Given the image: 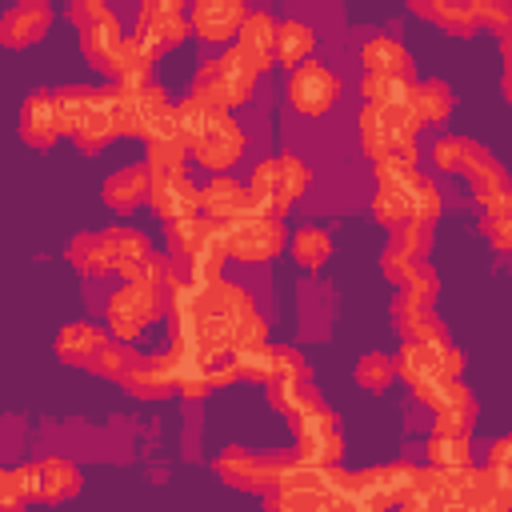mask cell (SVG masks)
Here are the masks:
<instances>
[{
	"instance_id": "cell-29",
	"label": "cell",
	"mask_w": 512,
	"mask_h": 512,
	"mask_svg": "<svg viewBox=\"0 0 512 512\" xmlns=\"http://www.w3.org/2000/svg\"><path fill=\"white\" fill-rule=\"evenodd\" d=\"M392 316H396V328L404 332V340H428V344H444V324L432 316L428 304H412L404 296L392 300Z\"/></svg>"
},
{
	"instance_id": "cell-16",
	"label": "cell",
	"mask_w": 512,
	"mask_h": 512,
	"mask_svg": "<svg viewBox=\"0 0 512 512\" xmlns=\"http://www.w3.org/2000/svg\"><path fill=\"white\" fill-rule=\"evenodd\" d=\"M120 384L136 400H164V396H172L176 392V364H172L168 348L164 352H140L136 364L120 376Z\"/></svg>"
},
{
	"instance_id": "cell-24",
	"label": "cell",
	"mask_w": 512,
	"mask_h": 512,
	"mask_svg": "<svg viewBox=\"0 0 512 512\" xmlns=\"http://www.w3.org/2000/svg\"><path fill=\"white\" fill-rule=\"evenodd\" d=\"M200 208H204L208 220L228 224V220L252 212V200H248V188H244L240 180H232V176H212V180L200 188Z\"/></svg>"
},
{
	"instance_id": "cell-19",
	"label": "cell",
	"mask_w": 512,
	"mask_h": 512,
	"mask_svg": "<svg viewBox=\"0 0 512 512\" xmlns=\"http://www.w3.org/2000/svg\"><path fill=\"white\" fill-rule=\"evenodd\" d=\"M108 344H112L108 332L88 324V320H72V324H64L56 332V356L64 364H76V368H88V372H96V364L108 352Z\"/></svg>"
},
{
	"instance_id": "cell-39",
	"label": "cell",
	"mask_w": 512,
	"mask_h": 512,
	"mask_svg": "<svg viewBox=\"0 0 512 512\" xmlns=\"http://www.w3.org/2000/svg\"><path fill=\"white\" fill-rule=\"evenodd\" d=\"M40 472H44V500L60 504V500H72L80 492V468L64 456H48L40 460Z\"/></svg>"
},
{
	"instance_id": "cell-30",
	"label": "cell",
	"mask_w": 512,
	"mask_h": 512,
	"mask_svg": "<svg viewBox=\"0 0 512 512\" xmlns=\"http://www.w3.org/2000/svg\"><path fill=\"white\" fill-rule=\"evenodd\" d=\"M432 164L440 168V172H472L484 156H492V152H484L480 144H472V140H464V136H436L432 140Z\"/></svg>"
},
{
	"instance_id": "cell-42",
	"label": "cell",
	"mask_w": 512,
	"mask_h": 512,
	"mask_svg": "<svg viewBox=\"0 0 512 512\" xmlns=\"http://www.w3.org/2000/svg\"><path fill=\"white\" fill-rule=\"evenodd\" d=\"M360 96L364 104H376V108H400L412 100V80H400V76H364L360 80Z\"/></svg>"
},
{
	"instance_id": "cell-40",
	"label": "cell",
	"mask_w": 512,
	"mask_h": 512,
	"mask_svg": "<svg viewBox=\"0 0 512 512\" xmlns=\"http://www.w3.org/2000/svg\"><path fill=\"white\" fill-rule=\"evenodd\" d=\"M436 216H440V188H436L432 176H424V172L416 168L412 180H408V220H416V224H436Z\"/></svg>"
},
{
	"instance_id": "cell-23",
	"label": "cell",
	"mask_w": 512,
	"mask_h": 512,
	"mask_svg": "<svg viewBox=\"0 0 512 512\" xmlns=\"http://www.w3.org/2000/svg\"><path fill=\"white\" fill-rule=\"evenodd\" d=\"M276 20H272V12H264V8H256V12H248L244 16V24H240V36H236V48L248 56V64L256 68V72H264V68H272L276 64Z\"/></svg>"
},
{
	"instance_id": "cell-36",
	"label": "cell",
	"mask_w": 512,
	"mask_h": 512,
	"mask_svg": "<svg viewBox=\"0 0 512 512\" xmlns=\"http://www.w3.org/2000/svg\"><path fill=\"white\" fill-rule=\"evenodd\" d=\"M0 500L4 504H28V500H44V472L40 464H16L0 472ZM0 504V508H4Z\"/></svg>"
},
{
	"instance_id": "cell-12",
	"label": "cell",
	"mask_w": 512,
	"mask_h": 512,
	"mask_svg": "<svg viewBox=\"0 0 512 512\" xmlns=\"http://www.w3.org/2000/svg\"><path fill=\"white\" fill-rule=\"evenodd\" d=\"M412 480H416V468L404 464V460L364 468V472H356V500H368V504H376L384 512H396L408 500Z\"/></svg>"
},
{
	"instance_id": "cell-8",
	"label": "cell",
	"mask_w": 512,
	"mask_h": 512,
	"mask_svg": "<svg viewBox=\"0 0 512 512\" xmlns=\"http://www.w3.org/2000/svg\"><path fill=\"white\" fill-rule=\"evenodd\" d=\"M120 88V84H116ZM176 112V104L168 100V92L160 84H144L136 92L120 88V104H116V116H120V136H140L148 140L160 124H168Z\"/></svg>"
},
{
	"instance_id": "cell-14",
	"label": "cell",
	"mask_w": 512,
	"mask_h": 512,
	"mask_svg": "<svg viewBox=\"0 0 512 512\" xmlns=\"http://www.w3.org/2000/svg\"><path fill=\"white\" fill-rule=\"evenodd\" d=\"M148 176H152L148 208H152L160 220L176 224V220H192V216L204 212V208H200V188L188 184L184 172H148Z\"/></svg>"
},
{
	"instance_id": "cell-25",
	"label": "cell",
	"mask_w": 512,
	"mask_h": 512,
	"mask_svg": "<svg viewBox=\"0 0 512 512\" xmlns=\"http://www.w3.org/2000/svg\"><path fill=\"white\" fill-rule=\"evenodd\" d=\"M436 420H432V432H448V436H468L472 432V424H476V400H472V392L460 384V380H452L448 388H444V396L436 400Z\"/></svg>"
},
{
	"instance_id": "cell-27",
	"label": "cell",
	"mask_w": 512,
	"mask_h": 512,
	"mask_svg": "<svg viewBox=\"0 0 512 512\" xmlns=\"http://www.w3.org/2000/svg\"><path fill=\"white\" fill-rule=\"evenodd\" d=\"M148 188H152L148 168H140V164L116 168V172L104 180V204H108L112 212H132L140 200H148Z\"/></svg>"
},
{
	"instance_id": "cell-38",
	"label": "cell",
	"mask_w": 512,
	"mask_h": 512,
	"mask_svg": "<svg viewBox=\"0 0 512 512\" xmlns=\"http://www.w3.org/2000/svg\"><path fill=\"white\" fill-rule=\"evenodd\" d=\"M408 108L420 116V124H436L452 112V88L444 80H420V84H412Z\"/></svg>"
},
{
	"instance_id": "cell-45",
	"label": "cell",
	"mask_w": 512,
	"mask_h": 512,
	"mask_svg": "<svg viewBox=\"0 0 512 512\" xmlns=\"http://www.w3.org/2000/svg\"><path fill=\"white\" fill-rule=\"evenodd\" d=\"M232 364H236L240 376L268 384V380L276 376V344H252V348H240V352L232 356Z\"/></svg>"
},
{
	"instance_id": "cell-50",
	"label": "cell",
	"mask_w": 512,
	"mask_h": 512,
	"mask_svg": "<svg viewBox=\"0 0 512 512\" xmlns=\"http://www.w3.org/2000/svg\"><path fill=\"white\" fill-rule=\"evenodd\" d=\"M428 260H416V256H408V252H400L396 244H388L384 252H380V268H384V276L396 284V288H404L420 268H424Z\"/></svg>"
},
{
	"instance_id": "cell-10",
	"label": "cell",
	"mask_w": 512,
	"mask_h": 512,
	"mask_svg": "<svg viewBox=\"0 0 512 512\" xmlns=\"http://www.w3.org/2000/svg\"><path fill=\"white\" fill-rule=\"evenodd\" d=\"M336 100H340V80L328 64L308 60L288 76V104L300 116H324Z\"/></svg>"
},
{
	"instance_id": "cell-2",
	"label": "cell",
	"mask_w": 512,
	"mask_h": 512,
	"mask_svg": "<svg viewBox=\"0 0 512 512\" xmlns=\"http://www.w3.org/2000/svg\"><path fill=\"white\" fill-rule=\"evenodd\" d=\"M256 68L248 64V56L232 44V48H224L220 56H208L200 68H196V76H192V96H200V100H208V104H216V108H236V104H244L248 96H252V84H256Z\"/></svg>"
},
{
	"instance_id": "cell-52",
	"label": "cell",
	"mask_w": 512,
	"mask_h": 512,
	"mask_svg": "<svg viewBox=\"0 0 512 512\" xmlns=\"http://www.w3.org/2000/svg\"><path fill=\"white\" fill-rule=\"evenodd\" d=\"M272 380H308V360L296 348H276V376Z\"/></svg>"
},
{
	"instance_id": "cell-20",
	"label": "cell",
	"mask_w": 512,
	"mask_h": 512,
	"mask_svg": "<svg viewBox=\"0 0 512 512\" xmlns=\"http://www.w3.org/2000/svg\"><path fill=\"white\" fill-rule=\"evenodd\" d=\"M100 244H104V268L108 272H120L124 280L136 276V268L152 256V244L140 228H124V224H112L100 232Z\"/></svg>"
},
{
	"instance_id": "cell-6",
	"label": "cell",
	"mask_w": 512,
	"mask_h": 512,
	"mask_svg": "<svg viewBox=\"0 0 512 512\" xmlns=\"http://www.w3.org/2000/svg\"><path fill=\"white\" fill-rule=\"evenodd\" d=\"M292 432H296V456H292V460L320 464V468L340 464V456H344V436H340L336 412H332L328 404H316V408H308L304 416H296V420H292Z\"/></svg>"
},
{
	"instance_id": "cell-15",
	"label": "cell",
	"mask_w": 512,
	"mask_h": 512,
	"mask_svg": "<svg viewBox=\"0 0 512 512\" xmlns=\"http://www.w3.org/2000/svg\"><path fill=\"white\" fill-rule=\"evenodd\" d=\"M240 156H244V132L228 112L192 144V160L212 176H224V168H232Z\"/></svg>"
},
{
	"instance_id": "cell-13",
	"label": "cell",
	"mask_w": 512,
	"mask_h": 512,
	"mask_svg": "<svg viewBox=\"0 0 512 512\" xmlns=\"http://www.w3.org/2000/svg\"><path fill=\"white\" fill-rule=\"evenodd\" d=\"M80 52H84V60H88L96 72L120 80V72H124V56H128V36H124L116 12H108L104 20L80 28Z\"/></svg>"
},
{
	"instance_id": "cell-60",
	"label": "cell",
	"mask_w": 512,
	"mask_h": 512,
	"mask_svg": "<svg viewBox=\"0 0 512 512\" xmlns=\"http://www.w3.org/2000/svg\"><path fill=\"white\" fill-rule=\"evenodd\" d=\"M500 56H504V84H512V40L500 44Z\"/></svg>"
},
{
	"instance_id": "cell-26",
	"label": "cell",
	"mask_w": 512,
	"mask_h": 512,
	"mask_svg": "<svg viewBox=\"0 0 512 512\" xmlns=\"http://www.w3.org/2000/svg\"><path fill=\"white\" fill-rule=\"evenodd\" d=\"M360 64H364V76H400V80H408V72H412V56L396 36H372L360 48Z\"/></svg>"
},
{
	"instance_id": "cell-61",
	"label": "cell",
	"mask_w": 512,
	"mask_h": 512,
	"mask_svg": "<svg viewBox=\"0 0 512 512\" xmlns=\"http://www.w3.org/2000/svg\"><path fill=\"white\" fill-rule=\"evenodd\" d=\"M504 96H508V100H512V84H504Z\"/></svg>"
},
{
	"instance_id": "cell-1",
	"label": "cell",
	"mask_w": 512,
	"mask_h": 512,
	"mask_svg": "<svg viewBox=\"0 0 512 512\" xmlns=\"http://www.w3.org/2000/svg\"><path fill=\"white\" fill-rule=\"evenodd\" d=\"M168 252L176 264H184V276L212 284L220 280V264L228 260V244H224V224L208 220V216H192V220H176L168 224Z\"/></svg>"
},
{
	"instance_id": "cell-44",
	"label": "cell",
	"mask_w": 512,
	"mask_h": 512,
	"mask_svg": "<svg viewBox=\"0 0 512 512\" xmlns=\"http://www.w3.org/2000/svg\"><path fill=\"white\" fill-rule=\"evenodd\" d=\"M68 264H72L76 272H84V276H108L100 232H80V236H72V244H68Z\"/></svg>"
},
{
	"instance_id": "cell-22",
	"label": "cell",
	"mask_w": 512,
	"mask_h": 512,
	"mask_svg": "<svg viewBox=\"0 0 512 512\" xmlns=\"http://www.w3.org/2000/svg\"><path fill=\"white\" fill-rule=\"evenodd\" d=\"M116 104H120V88H116V84H100V100H96V108L88 112V120H84L80 132L72 136V140L80 144V152H100V148H108V140L120 136Z\"/></svg>"
},
{
	"instance_id": "cell-9",
	"label": "cell",
	"mask_w": 512,
	"mask_h": 512,
	"mask_svg": "<svg viewBox=\"0 0 512 512\" xmlns=\"http://www.w3.org/2000/svg\"><path fill=\"white\" fill-rule=\"evenodd\" d=\"M188 32H192V24H188L180 0H144L136 12V28H132V36H140L156 56L176 48Z\"/></svg>"
},
{
	"instance_id": "cell-59",
	"label": "cell",
	"mask_w": 512,
	"mask_h": 512,
	"mask_svg": "<svg viewBox=\"0 0 512 512\" xmlns=\"http://www.w3.org/2000/svg\"><path fill=\"white\" fill-rule=\"evenodd\" d=\"M396 512H440V508H432V504H424V500H412V496H408Z\"/></svg>"
},
{
	"instance_id": "cell-43",
	"label": "cell",
	"mask_w": 512,
	"mask_h": 512,
	"mask_svg": "<svg viewBox=\"0 0 512 512\" xmlns=\"http://www.w3.org/2000/svg\"><path fill=\"white\" fill-rule=\"evenodd\" d=\"M292 256L300 268H324L332 256V236L324 228H300L292 236Z\"/></svg>"
},
{
	"instance_id": "cell-53",
	"label": "cell",
	"mask_w": 512,
	"mask_h": 512,
	"mask_svg": "<svg viewBox=\"0 0 512 512\" xmlns=\"http://www.w3.org/2000/svg\"><path fill=\"white\" fill-rule=\"evenodd\" d=\"M112 8L108 4H100V0H76L72 8H68V20L76 24V28H88V24H96V20H104Z\"/></svg>"
},
{
	"instance_id": "cell-34",
	"label": "cell",
	"mask_w": 512,
	"mask_h": 512,
	"mask_svg": "<svg viewBox=\"0 0 512 512\" xmlns=\"http://www.w3.org/2000/svg\"><path fill=\"white\" fill-rule=\"evenodd\" d=\"M220 116H224V108H216V104H208V100H200V96H192V92L176 104V132H180V140L188 144V152H192V144H196Z\"/></svg>"
},
{
	"instance_id": "cell-37",
	"label": "cell",
	"mask_w": 512,
	"mask_h": 512,
	"mask_svg": "<svg viewBox=\"0 0 512 512\" xmlns=\"http://www.w3.org/2000/svg\"><path fill=\"white\" fill-rule=\"evenodd\" d=\"M424 456L432 468H444V472H464L472 468V448H468V436H448V432H432L428 444H424Z\"/></svg>"
},
{
	"instance_id": "cell-51",
	"label": "cell",
	"mask_w": 512,
	"mask_h": 512,
	"mask_svg": "<svg viewBox=\"0 0 512 512\" xmlns=\"http://www.w3.org/2000/svg\"><path fill=\"white\" fill-rule=\"evenodd\" d=\"M476 24H484L488 32H496L500 40L512 32V4H496V0H472Z\"/></svg>"
},
{
	"instance_id": "cell-56",
	"label": "cell",
	"mask_w": 512,
	"mask_h": 512,
	"mask_svg": "<svg viewBox=\"0 0 512 512\" xmlns=\"http://www.w3.org/2000/svg\"><path fill=\"white\" fill-rule=\"evenodd\" d=\"M236 376H240V372H236L232 360H216V364L208 368V384H212V388H228Z\"/></svg>"
},
{
	"instance_id": "cell-41",
	"label": "cell",
	"mask_w": 512,
	"mask_h": 512,
	"mask_svg": "<svg viewBox=\"0 0 512 512\" xmlns=\"http://www.w3.org/2000/svg\"><path fill=\"white\" fill-rule=\"evenodd\" d=\"M412 12L424 16V20H432V24H440V28H448V32H456V36H468V32L476 28L472 4H444V0H436V4H416V0H412Z\"/></svg>"
},
{
	"instance_id": "cell-4",
	"label": "cell",
	"mask_w": 512,
	"mask_h": 512,
	"mask_svg": "<svg viewBox=\"0 0 512 512\" xmlns=\"http://www.w3.org/2000/svg\"><path fill=\"white\" fill-rule=\"evenodd\" d=\"M288 232H284V220L272 216V212H244L236 220L224 224V244H228V256L240 260V264H264L272 256H280Z\"/></svg>"
},
{
	"instance_id": "cell-33",
	"label": "cell",
	"mask_w": 512,
	"mask_h": 512,
	"mask_svg": "<svg viewBox=\"0 0 512 512\" xmlns=\"http://www.w3.org/2000/svg\"><path fill=\"white\" fill-rule=\"evenodd\" d=\"M100 100V84H68L56 92V108H60V128L64 136H76L80 124L88 120V112Z\"/></svg>"
},
{
	"instance_id": "cell-31",
	"label": "cell",
	"mask_w": 512,
	"mask_h": 512,
	"mask_svg": "<svg viewBox=\"0 0 512 512\" xmlns=\"http://www.w3.org/2000/svg\"><path fill=\"white\" fill-rule=\"evenodd\" d=\"M460 496H464L468 512H512V508H508V500L500 496L496 476H492V468H488V464H484V468H464Z\"/></svg>"
},
{
	"instance_id": "cell-58",
	"label": "cell",
	"mask_w": 512,
	"mask_h": 512,
	"mask_svg": "<svg viewBox=\"0 0 512 512\" xmlns=\"http://www.w3.org/2000/svg\"><path fill=\"white\" fill-rule=\"evenodd\" d=\"M492 476H496L500 496H504V500H508V508H512V468H492Z\"/></svg>"
},
{
	"instance_id": "cell-54",
	"label": "cell",
	"mask_w": 512,
	"mask_h": 512,
	"mask_svg": "<svg viewBox=\"0 0 512 512\" xmlns=\"http://www.w3.org/2000/svg\"><path fill=\"white\" fill-rule=\"evenodd\" d=\"M264 512H316L308 500H300V496H292V492H280V488H272V496L264 500Z\"/></svg>"
},
{
	"instance_id": "cell-57",
	"label": "cell",
	"mask_w": 512,
	"mask_h": 512,
	"mask_svg": "<svg viewBox=\"0 0 512 512\" xmlns=\"http://www.w3.org/2000/svg\"><path fill=\"white\" fill-rule=\"evenodd\" d=\"M444 368H448L452 380H460V372H464V356H460L456 344H444Z\"/></svg>"
},
{
	"instance_id": "cell-49",
	"label": "cell",
	"mask_w": 512,
	"mask_h": 512,
	"mask_svg": "<svg viewBox=\"0 0 512 512\" xmlns=\"http://www.w3.org/2000/svg\"><path fill=\"white\" fill-rule=\"evenodd\" d=\"M432 224H416V220H408V224H400L396 232H392V240L388 244H396L400 252H408V256H416V260H424L428 252H432Z\"/></svg>"
},
{
	"instance_id": "cell-47",
	"label": "cell",
	"mask_w": 512,
	"mask_h": 512,
	"mask_svg": "<svg viewBox=\"0 0 512 512\" xmlns=\"http://www.w3.org/2000/svg\"><path fill=\"white\" fill-rule=\"evenodd\" d=\"M248 200H252L256 212L280 216V212H276V160H260V164L252 168V176H248Z\"/></svg>"
},
{
	"instance_id": "cell-48",
	"label": "cell",
	"mask_w": 512,
	"mask_h": 512,
	"mask_svg": "<svg viewBox=\"0 0 512 512\" xmlns=\"http://www.w3.org/2000/svg\"><path fill=\"white\" fill-rule=\"evenodd\" d=\"M396 376V360H388L384 352H364L356 360V384L368 388V392H384Z\"/></svg>"
},
{
	"instance_id": "cell-21",
	"label": "cell",
	"mask_w": 512,
	"mask_h": 512,
	"mask_svg": "<svg viewBox=\"0 0 512 512\" xmlns=\"http://www.w3.org/2000/svg\"><path fill=\"white\" fill-rule=\"evenodd\" d=\"M48 24H52V8L44 0H20L0 16V44L28 48L48 32Z\"/></svg>"
},
{
	"instance_id": "cell-7",
	"label": "cell",
	"mask_w": 512,
	"mask_h": 512,
	"mask_svg": "<svg viewBox=\"0 0 512 512\" xmlns=\"http://www.w3.org/2000/svg\"><path fill=\"white\" fill-rule=\"evenodd\" d=\"M420 128H424V124H420V116H416L408 104H400V108L364 104V108H360V148H364L372 160H380V156H384L388 148H396V144L416 140Z\"/></svg>"
},
{
	"instance_id": "cell-18",
	"label": "cell",
	"mask_w": 512,
	"mask_h": 512,
	"mask_svg": "<svg viewBox=\"0 0 512 512\" xmlns=\"http://www.w3.org/2000/svg\"><path fill=\"white\" fill-rule=\"evenodd\" d=\"M244 16H248V8H244L240 0H200V4H192L188 24H192V32H196L200 40L224 44V40L240 36Z\"/></svg>"
},
{
	"instance_id": "cell-3",
	"label": "cell",
	"mask_w": 512,
	"mask_h": 512,
	"mask_svg": "<svg viewBox=\"0 0 512 512\" xmlns=\"http://www.w3.org/2000/svg\"><path fill=\"white\" fill-rule=\"evenodd\" d=\"M164 308H168V288L148 284V280H124V284L108 296V308H104L108 336H112L116 344H132Z\"/></svg>"
},
{
	"instance_id": "cell-11",
	"label": "cell",
	"mask_w": 512,
	"mask_h": 512,
	"mask_svg": "<svg viewBox=\"0 0 512 512\" xmlns=\"http://www.w3.org/2000/svg\"><path fill=\"white\" fill-rule=\"evenodd\" d=\"M216 476L232 488H244V492H264V488H276L280 484V472L288 468V456H252L244 448H232L224 456H216Z\"/></svg>"
},
{
	"instance_id": "cell-17",
	"label": "cell",
	"mask_w": 512,
	"mask_h": 512,
	"mask_svg": "<svg viewBox=\"0 0 512 512\" xmlns=\"http://www.w3.org/2000/svg\"><path fill=\"white\" fill-rule=\"evenodd\" d=\"M16 128H20V140L28 148H52L64 128H60V108H56V92H32L24 104H20V116H16Z\"/></svg>"
},
{
	"instance_id": "cell-46",
	"label": "cell",
	"mask_w": 512,
	"mask_h": 512,
	"mask_svg": "<svg viewBox=\"0 0 512 512\" xmlns=\"http://www.w3.org/2000/svg\"><path fill=\"white\" fill-rule=\"evenodd\" d=\"M468 188H472V196H476L480 204H488V200H496L500 192H508V176H504V168H500L492 156H484V160L468 172Z\"/></svg>"
},
{
	"instance_id": "cell-28",
	"label": "cell",
	"mask_w": 512,
	"mask_h": 512,
	"mask_svg": "<svg viewBox=\"0 0 512 512\" xmlns=\"http://www.w3.org/2000/svg\"><path fill=\"white\" fill-rule=\"evenodd\" d=\"M312 48H316L312 24H304V20H296V16L280 20V28H276V64H284V68L296 72L300 64H308Z\"/></svg>"
},
{
	"instance_id": "cell-55",
	"label": "cell",
	"mask_w": 512,
	"mask_h": 512,
	"mask_svg": "<svg viewBox=\"0 0 512 512\" xmlns=\"http://www.w3.org/2000/svg\"><path fill=\"white\" fill-rule=\"evenodd\" d=\"M488 468H512V436H496L488 444Z\"/></svg>"
},
{
	"instance_id": "cell-35",
	"label": "cell",
	"mask_w": 512,
	"mask_h": 512,
	"mask_svg": "<svg viewBox=\"0 0 512 512\" xmlns=\"http://www.w3.org/2000/svg\"><path fill=\"white\" fill-rule=\"evenodd\" d=\"M276 160V212L284 216L304 192H308V180H312V172H308V164L300 160V156H292V152H284V156H272Z\"/></svg>"
},
{
	"instance_id": "cell-5",
	"label": "cell",
	"mask_w": 512,
	"mask_h": 512,
	"mask_svg": "<svg viewBox=\"0 0 512 512\" xmlns=\"http://www.w3.org/2000/svg\"><path fill=\"white\" fill-rule=\"evenodd\" d=\"M448 344V340H444ZM444 344H428V340H404L400 356H396V376L412 388V396L428 408H436V400L444 396V388L452 384L448 368H444Z\"/></svg>"
},
{
	"instance_id": "cell-32",
	"label": "cell",
	"mask_w": 512,
	"mask_h": 512,
	"mask_svg": "<svg viewBox=\"0 0 512 512\" xmlns=\"http://www.w3.org/2000/svg\"><path fill=\"white\" fill-rule=\"evenodd\" d=\"M268 404L280 416H288V424H292L296 416H304L308 408H316L324 400H320V392L308 380H268Z\"/></svg>"
}]
</instances>
